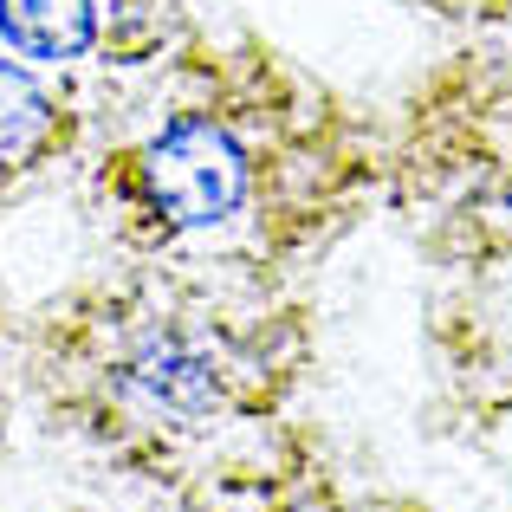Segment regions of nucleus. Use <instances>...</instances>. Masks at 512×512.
<instances>
[{
    "mask_svg": "<svg viewBox=\"0 0 512 512\" xmlns=\"http://www.w3.org/2000/svg\"><path fill=\"white\" fill-rule=\"evenodd\" d=\"M143 188L175 227H214L247 201V150L221 124L182 117L143 150Z\"/></svg>",
    "mask_w": 512,
    "mask_h": 512,
    "instance_id": "f257e3e1",
    "label": "nucleus"
},
{
    "mask_svg": "<svg viewBox=\"0 0 512 512\" xmlns=\"http://www.w3.org/2000/svg\"><path fill=\"white\" fill-rule=\"evenodd\" d=\"M0 39L20 59H78L98 39V0H0Z\"/></svg>",
    "mask_w": 512,
    "mask_h": 512,
    "instance_id": "7ed1b4c3",
    "label": "nucleus"
},
{
    "mask_svg": "<svg viewBox=\"0 0 512 512\" xmlns=\"http://www.w3.org/2000/svg\"><path fill=\"white\" fill-rule=\"evenodd\" d=\"M117 389L137 415L150 422H201V415L221 402L214 383V363L201 357L188 338H143L117 370Z\"/></svg>",
    "mask_w": 512,
    "mask_h": 512,
    "instance_id": "f03ea898",
    "label": "nucleus"
},
{
    "mask_svg": "<svg viewBox=\"0 0 512 512\" xmlns=\"http://www.w3.org/2000/svg\"><path fill=\"white\" fill-rule=\"evenodd\" d=\"M46 130H52L46 91L33 85V72H20V65L0 59V163L33 156L39 143H46Z\"/></svg>",
    "mask_w": 512,
    "mask_h": 512,
    "instance_id": "20e7f679",
    "label": "nucleus"
}]
</instances>
